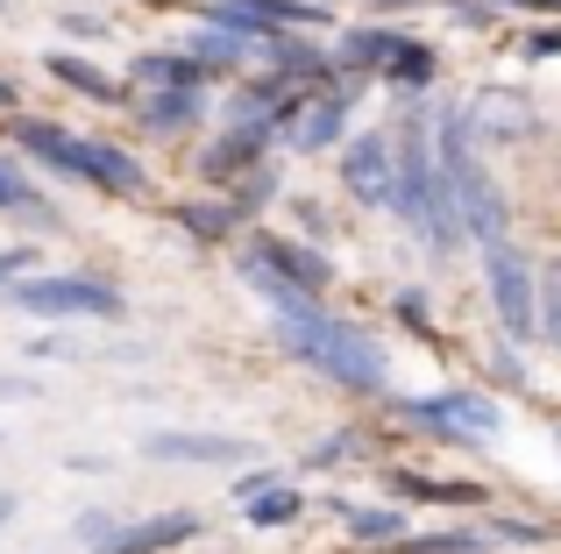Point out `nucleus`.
<instances>
[{
    "label": "nucleus",
    "mask_w": 561,
    "mask_h": 554,
    "mask_svg": "<svg viewBox=\"0 0 561 554\" xmlns=\"http://www.w3.org/2000/svg\"><path fill=\"white\" fill-rule=\"evenodd\" d=\"M234 264H242L249 285H256V299H263V313H271L277 348H285V356H299L306 370H320L328 384H342V391H383V377H391V356H383L377 334H363L356 320H342L328 299H313V291H299V285H285V277H271L249 250L234 256Z\"/></svg>",
    "instance_id": "1"
},
{
    "label": "nucleus",
    "mask_w": 561,
    "mask_h": 554,
    "mask_svg": "<svg viewBox=\"0 0 561 554\" xmlns=\"http://www.w3.org/2000/svg\"><path fill=\"white\" fill-rule=\"evenodd\" d=\"M434 178H440V193L455 199V221H462L469 250H483V256L505 250V242H512V213H505L497 178L483 171V150L469 142L462 107H448V122H440V136H434Z\"/></svg>",
    "instance_id": "2"
},
{
    "label": "nucleus",
    "mask_w": 561,
    "mask_h": 554,
    "mask_svg": "<svg viewBox=\"0 0 561 554\" xmlns=\"http://www.w3.org/2000/svg\"><path fill=\"white\" fill-rule=\"evenodd\" d=\"M391 213L420 228V242L434 256L462 250V221H455V199L440 193V178H434V136H426L420 114H405V122L391 128Z\"/></svg>",
    "instance_id": "3"
},
{
    "label": "nucleus",
    "mask_w": 561,
    "mask_h": 554,
    "mask_svg": "<svg viewBox=\"0 0 561 554\" xmlns=\"http://www.w3.org/2000/svg\"><path fill=\"white\" fill-rule=\"evenodd\" d=\"M14 150L36 157V164H50L57 178L100 185V193H142V185H150L142 157H128L122 142L79 136V128H57V122H14Z\"/></svg>",
    "instance_id": "4"
},
{
    "label": "nucleus",
    "mask_w": 561,
    "mask_h": 554,
    "mask_svg": "<svg viewBox=\"0 0 561 554\" xmlns=\"http://www.w3.org/2000/svg\"><path fill=\"white\" fill-rule=\"evenodd\" d=\"M0 299L14 313H36V320H122L128 299L107 285V277H85V270H28L14 277Z\"/></svg>",
    "instance_id": "5"
},
{
    "label": "nucleus",
    "mask_w": 561,
    "mask_h": 554,
    "mask_svg": "<svg viewBox=\"0 0 561 554\" xmlns=\"http://www.w3.org/2000/svg\"><path fill=\"white\" fill-rule=\"evenodd\" d=\"M398 413L448 448H491L505 434V405L483 399V391H426V399H405Z\"/></svg>",
    "instance_id": "6"
},
{
    "label": "nucleus",
    "mask_w": 561,
    "mask_h": 554,
    "mask_svg": "<svg viewBox=\"0 0 561 554\" xmlns=\"http://www.w3.org/2000/svg\"><path fill=\"white\" fill-rule=\"evenodd\" d=\"M334 8L320 0H220L206 8V28H228L242 43H271V36H299V28H328Z\"/></svg>",
    "instance_id": "7"
},
{
    "label": "nucleus",
    "mask_w": 561,
    "mask_h": 554,
    "mask_svg": "<svg viewBox=\"0 0 561 554\" xmlns=\"http://www.w3.org/2000/svg\"><path fill=\"white\" fill-rule=\"evenodd\" d=\"M142 455L164 462V470H249V462H256V441H242V434L157 427V434H142Z\"/></svg>",
    "instance_id": "8"
},
{
    "label": "nucleus",
    "mask_w": 561,
    "mask_h": 554,
    "mask_svg": "<svg viewBox=\"0 0 561 554\" xmlns=\"http://www.w3.org/2000/svg\"><path fill=\"white\" fill-rule=\"evenodd\" d=\"M483 270H491V305H497V320H505V334L512 342H540L534 334V264L519 256V242L483 256Z\"/></svg>",
    "instance_id": "9"
},
{
    "label": "nucleus",
    "mask_w": 561,
    "mask_h": 554,
    "mask_svg": "<svg viewBox=\"0 0 561 554\" xmlns=\"http://www.w3.org/2000/svg\"><path fill=\"white\" fill-rule=\"evenodd\" d=\"M342 185L356 207H391V136L383 128H356L342 142Z\"/></svg>",
    "instance_id": "10"
},
{
    "label": "nucleus",
    "mask_w": 561,
    "mask_h": 554,
    "mask_svg": "<svg viewBox=\"0 0 561 554\" xmlns=\"http://www.w3.org/2000/svg\"><path fill=\"white\" fill-rule=\"evenodd\" d=\"M199 541V512H150V519H114V533L100 541L93 554H164V547H185Z\"/></svg>",
    "instance_id": "11"
},
{
    "label": "nucleus",
    "mask_w": 561,
    "mask_h": 554,
    "mask_svg": "<svg viewBox=\"0 0 561 554\" xmlns=\"http://www.w3.org/2000/svg\"><path fill=\"white\" fill-rule=\"evenodd\" d=\"M249 256H256L271 277H285V285H299V291H313L320 299V285L334 277V264L320 250H306V242H291V235H263V242H249Z\"/></svg>",
    "instance_id": "12"
},
{
    "label": "nucleus",
    "mask_w": 561,
    "mask_h": 554,
    "mask_svg": "<svg viewBox=\"0 0 561 554\" xmlns=\"http://www.w3.org/2000/svg\"><path fill=\"white\" fill-rule=\"evenodd\" d=\"M342 128H348V85H342V93H320L313 107L291 114L285 142H291L299 157H313V150H334V136H342Z\"/></svg>",
    "instance_id": "13"
},
{
    "label": "nucleus",
    "mask_w": 561,
    "mask_h": 554,
    "mask_svg": "<svg viewBox=\"0 0 561 554\" xmlns=\"http://www.w3.org/2000/svg\"><path fill=\"white\" fill-rule=\"evenodd\" d=\"M462 128H469V142H512L534 128V107L519 93H483L477 107H462Z\"/></svg>",
    "instance_id": "14"
},
{
    "label": "nucleus",
    "mask_w": 561,
    "mask_h": 554,
    "mask_svg": "<svg viewBox=\"0 0 561 554\" xmlns=\"http://www.w3.org/2000/svg\"><path fill=\"white\" fill-rule=\"evenodd\" d=\"M334 519H348V533H356L363 547H398L412 533V519L398 512V505H348V498H328Z\"/></svg>",
    "instance_id": "15"
},
{
    "label": "nucleus",
    "mask_w": 561,
    "mask_h": 554,
    "mask_svg": "<svg viewBox=\"0 0 561 554\" xmlns=\"http://www.w3.org/2000/svg\"><path fill=\"white\" fill-rule=\"evenodd\" d=\"M128 71H136V85H150V93H206V85H214L185 50H142Z\"/></svg>",
    "instance_id": "16"
},
{
    "label": "nucleus",
    "mask_w": 561,
    "mask_h": 554,
    "mask_svg": "<svg viewBox=\"0 0 561 554\" xmlns=\"http://www.w3.org/2000/svg\"><path fill=\"white\" fill-rule=\"evenodd\" d=\"M185 57L206 71V79H214V71H242L249 57H256V43H242V36H228V28H206V22H199V28L185 36Z\"/></svg>",
    "instance_id": "17"
},
{
    "label": "nucleus",
    "mask_w": 561,
    "mask_h": 554,
    "mask_svg": "<svg viewBox=\"0 0 561 554\" xmlns=\"http://www.w3.org/2000/svg\"><path fill=\"white\" fill-rule=\"evenodd\" d=\"M398 50V28L383 22H363V28H342V43H334V65L342 71H383V57Z\"/></svg>",
    "instance_id": "18"
},
{
    "label": "nucleus",
    "mask_w": 561,
    "mask_h": 554,
    "mask_svg": "<svg viewBox=\"0 0 561 554\" xmlns=\"http://www.w3.org/2000/svg\"><path fill=\"white\" fill-rule=\"evenodd\" d=\"M256 50L271 57L277 79H328L334 71V57L320 50V43H299V36H271V43H256Z\"/></svg>",
    "instance_id": "19"
},
{
    "label": "nucleus",
    "mask_w": 561,
    "mask_h": 554,
    "mask_svg": "<svg viewBox=\"0 0 561 554\" xmlns=\"http://www.w3.org/2000/svg\"><path fill=\"white\" fill-rule=\"evenodd\" d=\"M434 71H440V57L426 50V43H412V36H398V50L383 57V79H391L398 93H426V85H434Z\"/></svg>",
    "instance_id": "20"
},
{
    "label": "nucleus",
    "mask_w": 561,
    "mask_h": 554,
    "mask_svg": "<svg viewBox=\"0 0 561 554\" xmlns=\"http://www.w3.org/2000/svg\"><path fill=\"white\" fill-rule=\"evenodd\" d=\"M199 114H206V93H150L142 100V128H150V136H179Z\"/></svg>",
    "instance_id": "21"
},
{
    "label": "nucleus",
    "mask_w": 561,
    "mask_h": 554,
    "mask_svg": "<svg viewBox=\"0 0 561 554\" xmlns=\"http://www.w3.org/2000/svg\"><path fill=\"white\" fill-rule=\"evenodd\" d=\"M50 79H65L71 93H85V100H107V107L122 100V85H114L107 71H93L85 57H71V50H50Z\"/></svg>",
    "instance_id": "22"
},
{
    "label": "nucleus",
    "mask_w": 561,
    "mask_h": 554,
    "mask_svg": "<svg viewBox=\"0 0 561 554\" xmlns=\"http://www.w3.org/2000/svg\"><path fill=\"white\" fill-rule=\"evenodd\" d=\"M249 157H263V136H242V128H228V136H220L214 150L199 157V178H220V185H228L234 171L249 164Z\"/></svg>",
    "instance_id": "23"
},
{
    "label": "nucleus",
    "mask_w": 561,
    "mask_h": 554,
    "mask_svg": "<svg viewBox=\"0 0 561 554\" xmlns=\"http://www.w3.org/2000/svg\"><path fill=\"white\" fill-rule=\"evenodd\" d=\"M242 512H249V527H256V533H277V527H291V519L306 512V498H299L291 484H271L263 498H249Z\"/></svg>",
    "instance_id": "24"
},
{
    "label": "nucleus",
    "mask_w": 561,
    "mask_h": 554,
    "mask_svg": "<svg viewBox=\"0 0 561 554\" xmlns=\"http://www.w3.org/2000/svg\"><path fill=\"white\" fill-rule=\"evenodd\" d=\"M398 547H405V554H491V541H483L477 527H455V533H405Z\"/></svg>",
    "instance_id": "25"
},
{
    "label": "nucleus",
    "mask_w": 561,
    "mask_h": 554,
    "mask_svg": "<svg viewBox=\"0 0 561 554\" xmlns=\"http://www.w3.org/2000/svg\"><path fill=\"white\" fill-rule=\"evenodd\" d=\"M398 498H420V505H477L469 484H434V476H391Z\"/></svg>",
    "instance_id": "26"
},
{
    "label": "nucleus",
    "mask_w": 561,
    "mask_h": 554,
    "mask_svg": "<svg viewBox=\"0 0 561 554\" xmlns=\"http://www.w3.org/2000/svg\"><path fill=\"white\" fill-rule=\"evenodd\" d=\"M179 221H185L199 242H220V235L234 228V207H228V199H199V207H185V213H179Z\"/></svg>",
    "instance_id": "27"
},
{
    "label": "nucleus",
    "mask_w": 561,
    "mask_h": 554,
    "mask_svg": "<svg viewBox=\"0 0 561 554\" xmlns=\"http://www.w3.org/2000/svg\"><path fill=\"white\" fill-rule=\"evenodd\" d=\"M28 207H36V185H28L22 171L0 157V213H28Z\"/></svg>",
    "instance_id": "28"
},
{
    "label": "nucleus",
    "mask_w": 561,
    "mask_h": 554,
    "mask_svg": "<svg viewBox=\"0 0 561 554\" xmlns=\"http://www.w3.org/2000/svg\"><path fill=\"white\" fill-rule=\"evenodd\" d=\"M342 455H356V434H320V441L306 448V470H334Z\"/></svg>",
    "instance_id": "29"
},
{
    "label": "nucleus",
    "mask_w": 561,
    "mask_h": 554,
    "mask_svg": "<svg viewBox=\"0 0 561 554\" xmlns=\"http://www.w3.org/2000/svg\"><path fill=\"white\" fill-rule=\"evenodd\" d=\"M36 270V242H8V250H0V291L14 285V277H28Z\"/></svg>",
    "instance_id": "30"
},
{
    "label": "nucleus",
    "mask_w": 561,
    "mask_h": 554,
    "mask_svg": "<svg viewBox=\"0 0 561 554\" xmlns=\"http://www.w3.org/2000/svg\"><path fill=\"white\" fill-rule=\"evenodd\" d=\"M85 348H71L65 334H43V342H28V362H79Z\"/></svg>",
    "instance_id": "31"
},
{
    "label": "nucleus",
    "mask_w": 561,
    "mask_h": 554,
    "mask_svg": "<svg viewBox=\"0 0 561 554\" xmlns=\"http://www.w3.org/2000/svg\"><path fill=\"white\" fill-rule=\"evenodd\" d=\"M107 533H114V519H107V512H79V547H85V554L107 541Z\"/></svg>",
    "instance_id": "32"
},
{
    "label": "nucleus",
    "mask_w": 561,
    "mask_h": 554,
    "mask_svg": "<svg viewBox=\"0 0 561 554\" xmlns=\"http://www.w3.org/2000/svg\"><path fill=\"white\" fill-rule=\"evenodd\" d=\"M491 370L505 377L512 391H526V362H519V348H497V356H491Z\"/></svg>",
    "instance_id": "33"
},
{
    "label": "nucleus",
    "mask_w": 561,
    "mask_h": 554,
    "mask_svg": "<svg viewBox=\"0 0 561 554\" xmlns=\"http://www.w3.org/2000/svg\"><path fill=\"white\" fill-rule=\"evenodd\" d=\"M271 484H277V470H242V476H234V498L249 505V498H263Z\"/></svg>",
    "instance_id": "34"
},
{
    "label": "nucleus",
    "mask_w": 561,
    "mask_h": 554,
    "mask_svg": "<svg viewBox=\"0 0 561 554\" xmlns=\"http://www.w3.org/2000/svg\"><path fill=\"white\" fill-rule=\"evenodd\" d=\"M554 50H561L554 28H534V36H526V57H534V65H540V57H554Z\"/></svg>",
    "instance_id": "35"
},
{
    "label": "nucleus",
    "mask_w": 561,
    "mask_h": 554,
    "mask_svg": "<svg viewBox=\"0 0 561 554\" xmlns=\"http://www.w3.org/2000/svg\"><path fill=\"white\" fill-rule=\"evenodd\" d=\"M71 36H107V14H65Z\"/></svg>",
    "instance_id": "36"
},
{
    "label": "nucleus",
    "mask_w": 561,
    "mask_h": 554,
    "mask_svg": "<svg viewBox=\"0 0 561 554\" xmlns=\"http://www.w3.org/2000/svg\"><path fill=\"white\" fill-rule=\"evenodd\" d=\"M28 391H36V377H0V405H8V399H28Z\"/></svg>",
    "instance_id": "37"
},
{
    "label": "nucleus",
    "mask_w": 561,
    "mask_h": 554,
    "mask_svg": "<svg viewBox=\"0 0 561 554\" xmlns=\"http://www.w3.org/2000/svg\"><path fill=\"white\" fill-rule=\"evenodd\" d=\"M0 114H14V79H0Z\"/></svg>",
    "instance_id": "38"
},
{
    "label": "nucleus",
    "mask_w": 561,
    "mask_h": 554,
    "mask_svg": "<svg viewBox=\"0 0 561 554\" xmlns=\"http://www.w3.org/2000/svg\"><path fill=\"white\" fill-rule=\"evenodd\" d=\"M8 519H14V498H8V490H0V527H8Z\"/></svg>",
    "instance_id": "39"
},
{
    "label": "nucleus",
    "mask_w": 561,
    "mask_h": 554,
    "mask_svg": "<svg viewBox=\"0 0 561 554\" xmlns=\"http://www.w3.org/2000/svg\"><path fill=\"white\" fill-rule=\"evenodd\" d=\"M370 8H412V0H370Z\"/></svg>",
    "instance_id": "40"
},
{
    "label": "nucleus",
    "mask_w": 561,
    "mask_h": 554,
    "mask_svg": "<svg viewBox=\"0 0 561 554\" xmlns=\"http://www.w3.org/2000/svg\"><path fill=\"white\" fill-rule=\"evenodd\" d=\"M0 8H8V0H0Z\"/></svg>",
    "instance_id": "41"
}]
</instances>
